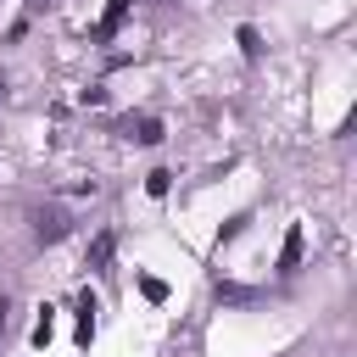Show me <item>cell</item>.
<instances>
[{"label":"cell","mask_w":357,"mask_h":357,"mask_svg":"<svg viewBox=\"0 0 357 357\" xmlns=\"http://www.w3.org/2000/svg\"><path fill=\"white\" fill-rule=\"evenodd\" d=\"M296 262H301V229H290V234H284V251H279V273H296Z\"/></svg>","instance_id":"cell-3"},{"label":"cell","mask_w":357,"mask_h":357,"mask_svg":"<svg viewBox=\"0 0 357 357\" xmlns=\"http://www.w3.org/2000/svg\"><path fill=\"white\" fill-rule=\"evenodd\" d=\"M139 290H145L151 301H162V296H167V284H162V279H139Z\"/></svg>","instance_id":"cell-8"},{"label":"cell","mask_w":357,"mask_h":357,"mask_svg":"<svg viewBox=\"0 0 357 357\" xmlns=\"http://www.w3.org/2000/svg\"><path fill=\"white\" fill-rule=\"evenodd\" d=\"M28 6H33V11H45V6H50V0H28Z\"/></svg>","instance_id":"cell-9"},{"label":"cell","mask_w":357,"mask_h":357,"mask_svg":"<svg viewBox=\"0 0 357 357\" xmlns=\"http://www.w3.org/2000/svg\"><path fill=\"white\" fill-rule=\"evenodd\" d=\"M128 134H134L139 145H156V139H162V123H156V117H128Z\"/></svg>","instance_id":"cell-2"},{"label":"cell","mask_w":357,"mask_h":357,"mask_svg":"<svg viewBox=\"0 0 357 357\" xmlns=\"http://www.w3.org/2000/svg\"><path fill=\"white\" fill-rule=\"evenodd\" d=\"M0 329H6V301H0Z\"/></svg>","instance_id":"cell-10"},{"label":"cell","mask_w":357,"mask_h":357,"mask_svg":"<svg viewBox=\"0 0 357 357\" xmlns=\"http://www.w3.org/2000/svg\"><path fill=\"white\" fill-rule=\"evenodd\" d=\"M167 184H173V173H167V167H156V173L145 178V190H151V195H167Z\"/></svg>","instance_id":"cell-6"},{"label":"cell","mask_w":357,"mask_h":357,"mask_svg":"<svg viewBox=\"0 0 357 357\" xmlns=\"http://www.w3.org/2000/svg\"><path fill=\"white\" fill-rule=\"evenodd\" d=\"M240 50H245V56H262V39H257V28H240Z\"/></svg>","instance_id":"cell-7"},{"label":"cell","mask_w":357,"mask_h":357,"mask_svg":"<svg viewBox=\"0 0 357 357\" xmlns=\"http://www.w3.org/2000/svg\"><path fill=\"white\" fill-rule=\"evenodd\" d=\"M33 234H39L45 245H56V240L67 234V212H61V206H33Z\"/></svg>","instance_id":"cell-1"},{"label":"cell","mask_w":357,"mask_h":357,"mask_svg":"<svg viewBox=\"0 0 357 357\" xmlns=\"http://www.w3.org/2000/svg\"><path fill=\"white\" fill-rule=\"evenodd\" d=\"M128 6H134V0H112V6H106V17H100V39H112V33H117V22L128 17Z\"/></svg>","instance_id":"cell-4"},{"label":"cell","mask_w":357,"mask_h":357,"mask_svg":"<svg viewBox=\"0 0 357 357\" xmlns=\"http://www.w3.org/2000/svg\"><path fill=\"white\" fill-rule=\"evenodd\" d=\"M112 245H117L112 234H95V240H89V268H106V262H112Z\"/></svg>","instance_id":"cell-5"}]
</instances>
